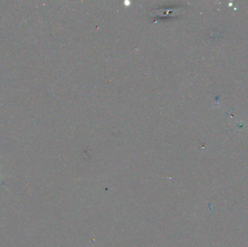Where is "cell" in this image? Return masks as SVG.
Returning <instances> with one entry per match:
<instances>
[{
	"label": "cell",
	"instance_id": "6da1fadb",
	"mask_svg": "<svg viewBox=\"0 0 248 247\" xmlns=\"http://www.w3.org/2000/svg\"><path fill=\"white\" fill-rule=\"evenodd\" d=\"M0 159H1V157H0ZM0 169H1V166H0ZM5 175V174L0 173V176H1V175ZM0 185H1V186H4V185H3V183H2V182L1 181V180H0Z\"/></svg>",
	"mask_w": 248,
	"mask_h": 247
}]
</instances>
